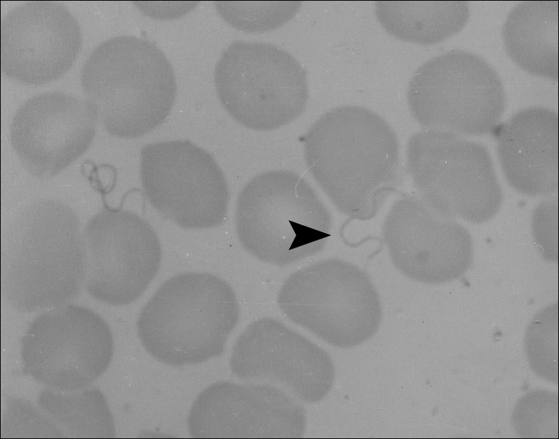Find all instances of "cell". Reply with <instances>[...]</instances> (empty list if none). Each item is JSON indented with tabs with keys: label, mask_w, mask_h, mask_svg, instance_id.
<instances>
[{
	"label": "cell",
	"mask_w": 559,
	"mask_h": 439,
	"mask_svg": "<svg viewBox=\"0 0 559 439\" xmlns=\"http://www.w3.org/2000/svg\"><path fill=\"white\" fill-rule=\"evenodd\" d=\"M305 164L336 208L365 220L399 178V145L391 126L365 108L344 106L321 116L304 138Z\"/></svg>",
	"instance_id": "cell-1"
},
{
	"label": "cell",
	"mask_w": 559,
	"mask_h": 439,
	"mask_svg": "<svg viewBox=\"0 0 559 439\" xmlns=\"http://www.w3.org/2000/svg\"><path fill=\"white\" fill-rule=\"evenodd\" d=\"M86 250L77 214L52 199L36 201L8 225L3 250L6 297L31 312L66 305L85 280Z\"/></svg>",
	"instance_id": "cell-2"
},
{
	"label": "cell",
	"mask_w": 559,
	"mask_h": 439,
	"mask_svg": "<svg viewBox=\"0 0 559 439\" xmlns=\"http://www.w3.org/2000/svg\"><path fill=\"white\" fill-rule=\"evenodd\" d=\"M83 92L112 136L133 138L159 126L175 102L173 67L151 41L132 36L105 41L81 71Z\"/></svg>",
	"instance_id": "cell-3"
},
{
	"label": "cell",
	"mask_w": 559,
	"mask_h": 439,
	"mask_svg": "<svg viewBox=\"0 0 559 439\" xmlns=\"http://www.w3.org/2000/svg\"><path fill=\"white\" fill-rule=\"evenodd\" d=\"M239 319L231 286L207 273L178 274L143 308L138 334L145 350L173 366L196 364L222 354Z\"/></svg>",
	"instance_id": "cell-4"
},
{
	"label": "cell",
	"mask_w": 559,
	"mask_h": 439,
	"mask_svg": "<svg viewBox=\"0 0 559 439\" xmlns=\"http://www.w3.org/2000/svg\"><path fill=\"white\" fill-rule=\"evenodd\" d=\"M235 226L249 253L283 266L320 252L331 236L332 219L303 178L290 171L275 170L256 175L242 189Z\"/></svg>",
	"instance_id": "cell-5"
},
{
	"label": "cell",
	"mask_w": 559,
	"mask_h": 439,
	"mask_svg": "<svg viewBox=\"0 0 559 439\" xmlns=\"http://www.w3.org/2000/svg\"><path fill=\"white\" fill-rule=\"evenodd\" d=\"M407 164L419 198L444 217L481 224L502 206V191L491 155L479 143L426 129L409 138Z\"/></svg>",
	"instance_id": "cell-6"
},
{
	"label": "cell",
	"mask_w": 559,
	"mask_h": 439,
	"mask_svg": "<svg viewBox=\"0 0 559 439\" xmlns=\"http://www.w3.org/2000/svg\"><path fill=\"white\" fill-rule=\"evenodd\" d=\"M277 303L293 323L340 348L367 341L382 321L381 302L370 278L340 259L320 261L291 274Z\"/></svg>",
	"instance_id": "cell-7"
},
{
	"label": "cell",
	"mask_w": 559,
	"mask_h": 439,
	"mask_svg": "<svg viewBox=\"0 0 559 439\" xmlns=\"http://www.w3.org/2000/svg\"><path fill=\"white\" fill-rule=\"evenodd\" d=\"M218 97L240 124L258 131L285 126L305 109L306 71L288 52L269 43L236 41L215 69Z\"/></svg>",
	"instance_id": "cell-8"
},
{
	"label": "cell",
	"mask_w": 559,
	"mask_h": 439,
	"mask_svg": "<svg viewBox=\"0 0 559 439\" xmlns=\"http://www.w3.org/2000/svg\"><path fill=\"white\" fill-rule=\"evenodd\" d=\"M409 110L428 129L460 136L488 133L505 107L502 82L480 57L453 50L421 66L407 91Z\"/></svg>",
	"instance_id": "cell-9"
},
{
	"label": "cell",
	"mask_w": 559,
	"mask_h": 439,
	"mask_svg": "<svg viewBox=\"0 0 559 439\" xmlns=\"http://www.w3.org/2000/svg\"><path fill=\"white\" fill-rule=\"evenodd\" d=\"M112 353L113 338L106 322L78 305L38 316L21 339L23 373L67 391L87 387L101 377Z\"/></svg>",
	"instance_id": "cell-10"
},
{
	"label": "cell",
	"mask_w": 559,
	"mask_h": 439,
	"mask_svg": "<svg viewBox=\"0 0 559 439\" xmlns=\"http://www.w3.org/2000/svg\"><path fill=\"white\" fill-rule=\"evenodd\" d=\"M140 177L153 208L179 226L212 228L226 217L229 195L225 177L214 158L189 141L144 146Z\"/></svg>",
	"instance_id": "cell-11"
},
{
	"label": "cell",
	"mask_w": 559,
	"mask_h": 439,
	"mask_svg": "<svg viewBox=\"0 0 559 439\" xmlns=\"http://www.w3.org/2000/svg\"><path fill=\"white\" fill-rule=\"evenodd\" d=\"M82 233L89 294L112 305L138 299L161 264V245L152 227L131 211L106 208L88 221Z\"/></svg>",
	"instance_id": "cell-12"
},
{
	"label": "cell",
	"mask_w": 559,
	"mask_h": 439,
	"mask_svg": "<svg viewBox=\"0 0 559 439\" xmlns=\"http://www.w3.org/2000/svg\"><path fill=\"white\" fill-rule=\"evenodd\" d=\"M230 368L242 380L279 384L307 403L324 398L335 378L333 361L325 350L272 318L252 322L241 333Z\"/></svg>",
	"instance_id": "cell-13"
},
{
	"label": "cell",
	"mask_w": 559,
	"mask_h": 439,
	"mask_svg": "<svg viewBox=\"0 0 559 439\" xmlns=\"http://www.w3.org/2000/svg\"><path fill=\"white\" fill-rule=\"evenodd\" d=\"M383 237L395 268L419 282L453 281L472 263L469 231L419 197L405 196L394 203L384 221Z\"/></svg>",
	"instance_id": "cell-14"
},
{
	"label": "cell",
	"mask_w": 559,
	"mask_h": 439,
	"mask_svg": "<svg viewBox=\"0 0 559 439\" xmlns=\"http://www.w3.org/2000/svg\"><path fill=\"white\" fill-rule=\"evenodd\" d=\"M300 401L268 384L214 383L199 394L187 424L195 438H298L306 418Z\"/></svg>",
	"instance_id": "cell-15"
},
{
	"label": "cell",
	"mask_w": 559,
	"mask_h": 439,
	"mask_svg": "<svg viewBox=\"0 0 559 439\" xmlns=\"http://www.w3.org/2000/svg\"><path fill=\"white\" fill-rule=\"evenodd\" d=\"M81 45L78 22L64 6L25 2L12 8L2 20L1 70L21 83L45 84L68 71Z\"/></svg>",
	"instance_id": "cell-16"
},
{
	"label": "cell",
	"mask_w": 559,
	"mask_h": 439,
	"mask_svg": "<svg viewBox=\"0 0 559 439\" xmlns=\"http://www.w3.org/2000/svg\"><path fill=\"white\" fill-rule=\"evenodd\" d=\"M98 120L87 100L61 92L39 94L15 113L11 144L31 175L52 178L89 149Z\"/></svg>",
	"instance_id": "cell-17"
},
{
	"label": "cell",
	"mask_w": 559,
	"mask_h": 439,
	"mask_svg": "<svg viewBox=\"0 0 559 439\" xmlns=\"http://www.w3.org/2000/svg\"><path fill=\"white\" fill-rule=\"evenodd\" d=\"M498 154L509 184L530 196L558 189V117L543 107L524 108L503 126Z\"/></svg>",
	"instance_id": "cell-18"
},
{
	"label": "cell",
	"mask_w": 559,
	"mask_h": 439,
	"mask_svg": "<svg viewBox=\"0 0 559 439\" xmlns=\"http://www.w3.org/2000/svg\"><path fill=\"white\" fill-rule=\"evenodd\" d=\"M509 58L530 74L558 78V1H528L509 13L502 30Z\"/></svg>",
	"instance_id": "cell-19"
},
{
	"label": "cell",
	"mask_w": 559,
	"mask_h": 439,
	"mask_svg": "<svg viewBox=\"0 0 559 439\" xmlns=\"http://www.w3.org/2000/svg\"><path fill=\"white\" fill-rule=\"evenodd\" d=\"M376 16L391 35L421 45L441 42L468 20L469 3L458 1H377Z\"/></svg>",
	"instance_id": "cell-20"
},
{
	"label": "cell",
	"mask_w": 559,
	"mask_h": 439,
	"mask_svg": "<svg viewBox=\"0 0 559 439\" xmlns=\"http://www.w3.org/2000/svg\"><path fill=\"white\" fill-rule=\"evenodd\" d=\"M38 404L72 437L113 438L116 436L106 397L97 389L66 394L46 388L40 392Z\"/></svg>",
	"instance_id": "cell-21"
},
{
	"label": "cell",
	"mask_w": 559,
	"mask_h": 439,
	"mask_svg": "<svg viewBox=\"0 0 559 439\" xmlns=\"http://www.w3.org/2000/svg\"><path fill=\"white\" fill-rule=\"evenodd\" d=\"M524 349L532 370L542 380L558 383V303L537 312L528 324Z\"/></svg>",
	"instance_id": "cell-22"
},
{
	"label": "cell",
	"mask_w": 559,
	"mask_h": 439,
	"mask_svg": "<svg viewBox=\"0 0 559 439\" xmlns=\"http://www.w3.org/2000/svg\"><path fill=\"white\" fill-rule=\"evenodd\" d=\"M219 15L233 27L263 33L286 23L300 10L299 1H215Z\"/></svg>",
	"instance_id": "cell-23"
},
{
	"label": "cell",
	"mask_w": 559,
	"mask_h": 439,
	"mask_svg": "<svg viewBox=\"0 0 559 439\" xmlns=\"http://www.w3.org/2000/svg\"><path fill=\"white\" fill-rule=\"evenodd\" d=\"M558 394L532 390L516 403L511 425L516 434L526 438H558Z\"/></svg>",
	"instance_id": "cell-24"
},
{
	"label": "cell",
	"mask_w": 559,
	"mask_h": 439,
	"mask_svg": "<svg viewBox=\"0 0 559 439\" xmlns=\"http://www.w3.org/2000/svg\"><path fill=\"white\" fill-rule=\"evenodd\" d=\"M28 401L11 398L2 419L1 437L63 438V431Z\"/></svg>",
	"instance_id": "cell-25"
},
{
	"label": "cell",
	"mask_w": 559,
	"mask_h": 439,
	"mask_svg": "<svg viewBox=\"0 0 559 439\" xmlns=\"http://www.w3.org/2000/svg\"><path fill=\"white\" fill-rule=\"evenodd\" d=\"M532 229L535 240L543 257L547 261L557 262V199L549 198L537 205L532 217Z\"/></svg>",
	"instance_id": "cell-26"
},
{
	"label": "cell",
	"mask_w": 559,
	"mask_h": 439,
	"mask_svg": "<svg viewBox=\"0 0 559 439\" xmlns=\"http://www.w3.org/2000/svg\"><path fill=\"white\" fill-rule=\"evenodd\" d=\"M196 1H135L133 4L145 15L160 20L180 17L194 9Z\"/></svg>",
	"instance_id": "cell-27"
}]
</instances>
